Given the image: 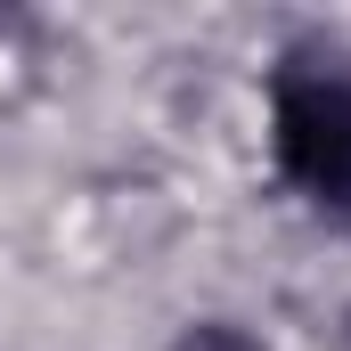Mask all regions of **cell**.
I'll use <instances>...</instances> for the list:
<instances>
[{
    "label": "cell",
    "mask_w": 351,
    "mask_h": 351,
    "mask_svg": "<svg viewBox=\"0 0 351 351\" xmlns=\"http://www.w3.org/2000/svg\"><path fill=\"white\" fill-rule=\"evenodd\" d=\"M269 156L319 213L351 221V74L286 66L269 82Z\"/></svg>",
    "instance_id": "1"
},
{
    "label": "cell",
    "mask_w": 351,
    "mask_h": 351,
    "mask_svg": "<svg viewBox=\"0 0 351 351\" xmlns=\"http://www.w3.org/2000/svg\"><path fill=\"white\" fill-rule=\"evenodd\" d=\"M172 351H262V343H254L245 327H229V319H204V327H188Z\"/></svg>",
    "instance_id": "2"
}]
</instances>
